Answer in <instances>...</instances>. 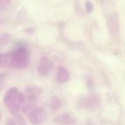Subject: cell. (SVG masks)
Listing matches in <instances>:
<instances>
[{
	"label": "cell",
	"instance_id": "7c38bea8",
	"mask_svg": "<svg viewBox=\"0 0 125 125\" xmlns=\"http://www.w3.org/2000/svg\"><path fill=\"white\" fill-rule=\"evenodd\" d=\"M6 125H18V123L12 118H9L6 120Z\"/></svg>",
	"mask_w": 125,
	"mask_h": 125
},
{
	"label": "cell",
	"instance_id": "6da1fadb",
	"mask_svg": "<svg viewBox=\"0 0 125 125\" xmlns=\"http://www.w3.org/2000/svg\"><path fill=\"white\" fill-rule=\"evenodd\" d=\"M0 59L1 68L7 67L15 69L26 68L30 62L29 51L26 48L23 46H18L10 52L2 53Z\"/></svg>",
	"mask_w": 125,
	"mask_h": 125
},
{
	"label": "cell",
	"instance_id": "4fadbf2b",
	"mask_svg": "<svg viewBox=\"0 0 125 125\" xmlns=\"http://www.w3.org/2000/svg\"><path fill=\"white\" fill-rule=\"evenodd\" d=\"M18 125H27L22 118H19L18 120Z\"/></svg>",
	"mask_w": 125,
	"mask_h": 125
},
{
	"label": "cell",
	"instance_id": "52a82bcc",
	"mask_svg": "<svg viewBox=\"0 0 125 125\" xmlns=\"http://www.w3.org/2000/svg\"><path fill=\"white\" fill-rule=\"evenodd\" d=\"M76 120L67 112H63L57 115L53 119V123L59 125H70L74 124Z\"/></svg>",
	"mask_w": 125,
	"mask_h": 125
},
{
	"label": "cell",
	"instance_id": "7a4b0ae2",
	"mask_svg": "<svg viewBox=\"0 0 125 125\" xmlns=\"http://www.w3.org/2000/svg\"><path fill=\"white\" fill-rule=\"evenodd\" d=\"M19 91L17 87H11L9 89L4 95V103L10 113L13 115H16L18 113L21 106L18 101V95Z\"/></svg>",
	"mask_w": 125,
	"mask_h": 125
},
{
	"label": "cell",
	"instance_id": "3957f363",
	"mask_svg": "<svg viewBox=\"0 0 125 125\" xmlns=\"http://www.w3.org/2000/svg\"><path fill=\"white\" fill-rule=\"evenodd\" d=\"M77 107L81 109H96L100 104V98L95 95H88L81 98L76 102Z\"/></svg>",
	"mask_w": 125,
	"mask_h": 125
},
{
	"label": "cell",
	"instance_id": "8fae6325",
	"mask_svg": "<svg viewBox=\"0 0 125 125\" xmlns=\"http://www.w3.org/2000/svg\"><path fill=\"white\" fill-rule=\"evenodd\" d=\"M85 7H86V9L87 10V12H91L93 10V4L90 1H86L85 2Z\"/></svg>",
	"mask_w": 125,
	"mask_h": 125
},
{
	"label": "cell",
	"instance_id": "9c48e42d",
	"mask_svg": "<svg viewBox=\"0 0 125 125\" xmlns=\"http://www.w3.org/2000/svg\"><path fill=\"white\" fill-rule=\"evenodd\" d=\"M50 105L52 110H58L61 106V101L58 96H53L50 99Z\"/></svg>",
	"mask_w": 125,
	"mask_h": 125
},
{
	"label": "cell",
	"instance_id": "30bf717a",
	"mask_svg": "<svg viewBox=\"0 0 125 125\" xmlns=\"http://www.w3.org/2000/svg\"><path fill=\"white\" fill-rule=\"evenodd\" d=\"M0 40H1V45H4L7 44L9 40H10V36L8 34L1 35Z\"/></svg>",
	"mask_w": 125,
	"mask_h": 125
},
{
	"label": "cell",
	"instance_id": "8992f818",
	"mask_svg": "<svg viewBox=\"0 0 125 125\" xmlns=\"http://www.w3.org/2000/svg\"><path fill=\"white\" fill-rule=\"evenodd\" d=\"M42 92V89L35 85H29L26 89L27 101L31 103H35L39 96Z\"/></svg>",
	"mask_w": 125,
	"mask_h": 125
},
{
	"label": "cell",
	"instance_id": "ba28073f",
	"mask_svg": "<svg viewBox=\"0 0 125 125\" xmlns=\"http://www.w3.org/2000/svg\"><path fill=\"white\" fill-rule=\"evenodd\" d=\"M70 79V73L68 70L64 67H59L56 74V81L59 84H65Z\"/></svg>",
	"mask_w": 125,
	"mask_h": 125
},
{
	"label": "cell",
	"instance_id": "5b68a950",
	"mask_svg": "<svg viewBox=\"0 0 125 125\" xmlns=\"http://www.w3.org/2000/svg\"><path fill=\"white\" fill-rule=\"evenodd\" d=\"M52 67L53 63L50 58L47 57H42L40 60L37 72L41 75L46 76L50 73Z\"/></svg>",
	"mask_w": 125,
	"mask_h": 125
},
{
	"label": "cell",
	"instance_id": "277c9868",
	"mask_svg": "<svg viewBox=\"0 0 125 125\" xmlns=\"http://www.w3.org/2000/svg\"><path fill=\"white\" fill-rule=\"evenodd\" d=\"M47 115L46 110L42 106L35 107L28 114V120L32 125H38L42 123Z\"/></svg>",
	"mask_w": 125,
	"mask_h": 125
}]
</instances>
